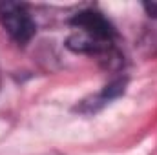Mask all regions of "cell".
<instances>
[{
  "label": "cell",
  "instance_id": "1",
  "mask_svg": "<svg viewBox=\"0 0 157 155\" xmlns=\"http://www.w3.org/2000/svg\"><path fill=\"white\" fill-rule=\"evenodd\" d=\"M70 28L71 33L66 40V46L71 51L88 55H104L112 51L115 31L99 11L88 9L77 13L70 20Z\"/></svg>",
  "mask_w": 157,
  "mask_h": 155
},
{
  "label": "cell",
  "instance_id": "2",
  "mask_svg": "<svg viewBox=\"0 0 157 155\" xmlns=\"http://www.w3.org/2000/svg\"><path fill=\"white\" fill-rule=\"evenodd\" d=\"M0 24L9 33V37L20 46L28 44L37 31L35 20L31 18L28 9L22 4H15V2L0 4Z\"/></svg>",
  "mask_w": 157,
  "mask_h": 155
},
{
  "label": "cell",
  "instance_id": "3",
  "mask_svg": "<svg viewBox=\"0 0 157 155\" xmlns=\"http://www.w3.org/2000/svg\"><path fill=\"white\" fill-rule=\"evenodd\" d=\"M143 7H144V11L148 13V17L157 18V0H148V2H144Z\"/></svg>",
  "mask_w": 157,
  "mask_h": 155
}]
</instances>
